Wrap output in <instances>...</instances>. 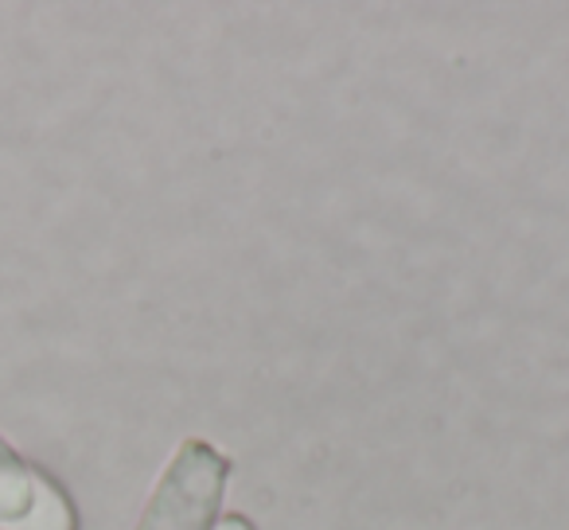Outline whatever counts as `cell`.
Segmentation results:
<instances>
[{
  "mask_svg": "<svg viewBox=\"0 0 569 530\" xmlns=\"http://www.w3.org/2000/svg\"><path fill=\"white\" fill-rule=\"evenodd\" d=\"M230 460L214 444L183 441L152 488L137 530H211L227 491Z\"/></svg>",
  "mask_w": 569,
  "mask_h": 530,
  "instance_id": "cell-1",
  "label": "cell"
},
{
  "mask_svg": "<svg viewBox=\"0 0 569 530\" xmlns=\"http://www.w3.org/2000/svg\"><path fill=\"white\" fill-rule=\"evenodd\" d=\"M36 472L4 437H0V527L24 519L36 499Z\"/></svg>",
  "mask_w": 569,
  "mask_h": 530,
  "instance_id": "cell-2",
  "label": "cell"
},
{
  "mask_svg": "<svg viewBox=\"0 0 569 530\" xmlns=\"http://www.w3.org/2000/svg\"><path fill=\"white\" fill-rule=\"evenodd\" d=\"M0 530H79V514H74V503L67 499V491L48 472H36V499L28 507V514Z\"/></svg>",
  "mask_w": 569,
  "mask_h": 530,
  "instance_id": "cell-3",
  "label": "cell"
},
{
  "mask_svg": "<svg viewBox=\"0 0 569 530\" xmlns=\"http://www.w3.org/2000/svg\"><path fill=\"white\" fill-rule=\"evenodd\" d=\"M211 530H253V527L246 514H227V519H219V527H211Z\"/></svg>",
  "mask_w": 569,
  "mask_h": 530,
  "instance_id": "cell-4",
  "label": "cell"
}]
</instances>
